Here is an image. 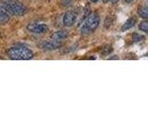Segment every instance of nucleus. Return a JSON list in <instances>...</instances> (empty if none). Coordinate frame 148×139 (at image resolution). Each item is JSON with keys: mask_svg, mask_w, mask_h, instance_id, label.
Here are the masks:
<instances>
[{"mask_svg": "<svg viewBox=\"0 0 148 139\" xmlns=\"http://www.w3.org/2000/svg\"><path fill=\"white\" fill-rule=\"evenodd\" d=\"M8 56L13 60H28L34 58V52L25 46H13L8 50Z\"/></svg>", "mask_w": 148, "mask_h": 139, "instance_id": "1", "label": "nucleus"}, {"mask_svg": "<svg viewBox=\"0 0 148 139\" xmlns=\"http://www.w3.org/2000/svg\"><path fill=\"white\" fill-rule=\"evenodd\" d=\"M2 8L5 11L12 14L14 16H23L28 12V8L23 4L13 1V0H8V1H3L1 3Z\"/></svg>", "mask_w": 148, "mask_h": 139, "instance_id": "2", "label": "nucleus"}, {"mask_svg": "<svg viewBox=\"0 0 148 139\" xmlns=\"http://www.w3.org/2000/svg\"><path fill=\"white\" fill-rule=\"evenodd\" d=\"M99 24H100V17L98 14H96V13L91 14L82 25L81 32L84 34L94 32L97 28H98Z\"/></svg>", "mask_w": 148, "mask_h": 139, "instance_id": "3", "label": "nucleus"}, {"mask_svg": "<svg viewBox=\"0 0 148 139\" xmlns=\"http://www.w3.org/2000/svg\"><path fill=\"white\" fill-rule=\"evenodd\" d=\"M27 30L34 34H44L48 31V27L45 23H31L27 26Z\"/></svg>", "mask_w": 148, "mask_h": 139, "instance_id": "4", "label": "nucleus"}, {"mask_svg": "<svg viewBox=\"0 0 148 139\" xmlns=\"http://www.w3.org/2000/svg\"><path fill=\"white\" fill-rule=\"evenodd\" d=\"M62 45L61 42L57 40H51V41H45L41 44V47L45 50H55L59 48Z\"/></svg>", "mask_w": 148, "mask_h": 139, "instance_id": "5", "label": "nucleus"}, {"mask_svg": "<svg viewBox=\"0 0 148 139\" xmlns=\"http://www.w3.org/2000/svg\"><path fill=\"white\" fill-rule=\"evenodd\" d=\"M76 20H77V17L75 14L71 11H68L65 13L63 16V24L67 27H71L75 23Z\"/></svg>", "mask_w": 148, "mask_h": 139, "instance_id": "6", "label": "nucleus"}, {"mask_svg": "<svg viewBox=\"0 0 148 139\" xmlns=\"http://www.w3.org/2000/svg\"><path fill=\"white\" fill-rule=\"evenodd\" d=\"M69 35V32L67 31H64V30H61V31H57L55 32L54 34L51 35V38L53 40H57V41H61L65 38H67Z\"/></svg>", "mask_w": 148, "mask_h": 139, "instance_id": "7", "label": "nucleus"}, {"mask_svg": "<svg viewBox=\"0 0 148 139\" xmlns=\"http://www.w3.org/2000/svg\"><path fill=\"white\" fill-rule=\"evenodd\" d=\"M135 23H136V19L130 18L129 20H127L126 21H125V23L122 25L121 32H125V31H127V30L132 29V28L134 27V25H135Z\"/></svg>", "mask_w": 148, "mask_h": 139, "instance_id": "8", "label": "nucleus"}, {"mask_svg": "<svg viewBox=\"0 0 148 139\" xmlns=\"http://www.w3.org/2000/svg\"><path fill=\"white\" fill-rule=\"evenodd\" d=\"M9 21V15L4 9H0V24H5Z\"/></svg>", "mask_w": 148, "mask_h": 139, "instance_id": "9", "label": "nucleus"}, {"mask_svg": "<svg viewBox=\"0 0 148 139\" xmlns=\"http://www.w3.org/2000/svg\"><path fill=\"white\" fill-rule=\"evenodd\" d=\"M138 13H139V15L141 16V18L145 19H145H147L148 18V9H147V7L146 6L141 7L140 8H139Z\"/></svg>", "mask_w": 148, "mask_h": 139, "instance_id": "10", "label": "nucleus"}, {"mask_svg": "<svg viewBox=\"0 0 148 139\" xmlns=\"http://www.w3.org/2000/svg\"><path fill=\"white\" fill-rule=\"evenodd\" d=\"M139 29L143 32H148V22L146 21H143L140 23L139 25Z\"/></svg>", "mask_w": 148, "mask_h": 139, "instance_id": "11", "label": "nucleus"}, {"mask_svg": "<svg viewBox=\"0 0 148 139\" xmlns=\"http://www.w3.org/2000/svg\"><path fill=\"white\" fill-rule=\"evenodd\" d=\"M143 39H145V36L139 34H133V35H132L133 42H140V41H143Z\"/></svg>", "mask_w": 148, "mask_h": 139, "instance_id": "12", "label": "nucleus"}, {"mask_svg": "<svg viewBox=\"0 0 148 139\" xmlns=\"http://www.w3.org/2000/svg\"><path fill=\"white\" fill-rule=\"evenodd\" d=\"M105 3H108V2H111L112 4H116L119 2V0H103Z\"/></svg>", "mask_w": 148, "mask_h": 139, "instance_id": "13", "label": "nucleus"}, {"mask_svg": "<svg viewBox=\"0 0 148 139\" xmlns=\"http://www.w3.org/2000/svg\"><path fill=\"white\" fill-rule=\"evenodd\" d=\"M124 1L126 2V3H132L133 0H124Z\"/></svg>", "mask_w": 148, "mask_h": 139, "instance_id": "14", "label": "nucleus"}, {"mask_svg": "<svg viewBox=\"0 0 148 139\" xmlns=\"http://www.w3.org/2000/svg\"><path fill=\"white\" fill-rule=\"evenodd\" d=\"M92 2H94V3H96V2H98V0H91Z\"/></svg>", "mask_w": 148, "mask_h": 139, "instance_id": "15", "label": "nucleus"}, {"mask_svg": "<svg viewBox=\"0 0 148 139\" xmlns=\"http://www.w3.org/2000/svg\"><path fill=\"white\" fill-rule=\"evenodd\" d=\"M0 36H1V32H0Z\"/></svg>", "mask_w": 148, "mask_h": 139, "instance_id": "16", "label": "nucleus"}]
</instances>
